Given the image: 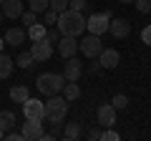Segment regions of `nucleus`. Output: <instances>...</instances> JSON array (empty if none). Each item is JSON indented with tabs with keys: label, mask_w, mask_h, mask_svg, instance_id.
I'll return each mask as SVG.
<instances>
[{
	"label": "nucleus",
	"mask_w": 151,
	"mask_h": 141,
	"mask_svg": "<svg viewBox=\"0 0 151 141\" xmlns=\"http://www.w3.org/2000/svg\"><path fill=\"white\" fill-rule=\"evenodd\" d=\"M58 30H60V35H81L83 30H86V18H83V13H78V10H63V13H58Z\"/></svg>",
	"instance_id": "1"
},
{
	"label": "nucleus",
	"mask_w": 151,
	"mask_h": 141,
	"mask_svg": "<svg viewBox=\"0 0 151 141\" xmlns=\"http://www.w3.org/2000/svg\"><path fill=\"white\" fill-rule=\"evenodd\" d=\"M8 141H25V136H23V131H20V134L13 131V134H8Z\"/></svg>",
	"instance_id": "35"
},
{
	"label": "nucleus",
	"mask_w": 151,
	"mask_h": 141,
	"mask_svg": "<svg viewBox=\"0 0 151 141\" xmlns=\"http://www.w3.org/2000/svg\"><path fill=\"white\" fill-rule=\"evenodd\" d=\"M20 20L25 23V25H33V23H38V13H33V10H23V15H20Z\"/></svg>",
	"instance_id": "28"
},
{
	"label": "nucleus",
	"mask_w": 151,
	"mask_h": 141,
	"mask_svg": "<svg viewBox=\"0 0 151 141\" xmlns=\"http://www.w3.org/2000/svg\"><path fill=\"white\" fill-rule=\"evenodd\" d=\"M108 33H111L113 38H129V33H131V23L126 20V18H111Z\"/></svg>",
	"instance_id": "10"
},
{
	"label": "nucleus",
	"mask_w": 151,
	"mask_h": 141,
	"mask_svg": "<svg viewBox=\"0 0 151 141\" xmlns=\"http://www.w3.org/2000/svg\"><path fill=\"white\" fill-rule=\"evenodd\" d=\"M25 38H28V30H23V28H10V30H5V35H3V40H5L8 45H13V48L23 45Z\"/></svg>",
	"instance_id": "14"
},
{
	"label": "nucleus",
	"mask_w": 151,
	"mask_h": 141,
	"mask_svg": "<svg viewBox=\"0 0 151 141\" xmlns=\"http://www.w3.org/2000/svg\"><path fill=\"white\" fill-rule=\"evenodd\" d=\"M78 50H81L86 58H98V53L103 50L101 35H93V33H88L83 40H78Z\"/></svg>",
	"instance_id": "5"
},
{
	"label": "nucleus",
	"mask_w": 151,
	"mask_h": 141,
	"mask_svg": "<svg viewBox=\"0 0 151 141\" xmlns=\"http://www.w3.org/2000/svg\"><path fill=\"white\" fill-rule=\"evenodd\" d=\"M45 103V121L48 124H63L65 114H68V101H65V96H60V93H55V96H48V101Z\"/></svg>",
	"instance_id": "2"
},
{
	"label": "nucleus",
	"mask_w": 151,
	"mask_h": 141,
	"mask_svg": "<svg viewBox=\"0 0 151 141\" xmlns=\"http://www.w3.org/2000/svg\"><path fill=\"white\" fill-rule=\"evenodd\" d=\"M108 25H111V13H93L91 18H86V30L93 33V35H103L108 33Z\"/></svg>",
	"instance_id": "4"
},
{
	"label": "nucleus",
	"mask_w": 151,
	"mask_h": 141,
	"mask_svg": "<svg viewBox=\"0 0 151 141\" xmlns=\"http://www.w3.org/2000/svg\"><path fill=\"white\" fill-rule=\"evenodd\" d=\"M38 91L43 96H55V93H63L65 88V76L63 73H40L35 81Z\"/></svg>",
	"instance_id": "3"
},
{
	"label": "nucleus",
	"mask_w": 151,
	"mask_h": 141,
	"mask_svg": "<svg viewBox=\"0 0 151 141\" xmlns=\"http://www.w3.org/2000/svg\"><path fill=\"white\" fill-rule=\"evenodd\" d=\"M13 63H15V60H13L10 55L0 53V78H10V73H13Z\"/></svg>",
	"instance_id": "19"
},
{
	"label": "nucleus",
	"mask_w": 151,
	"mask_h": 141,
	"mask_svg": "<svg viewBox=\"0 0 151 141\" xmlns=\"http://www.w3.org/2000/svg\"><path fill=\"white\" fill-rule=\"evenodd\" d=\"M141 40H144L146 45H151V25H146L144 30H141Z\"/></svg>",
	"instance_id": "32"
},
{
	"label": "nucleus",
	"mask_w": 151,
	"mask_h": 141,
	"mask_svg": "<svg viewBox=\"0 0 151 141\" xmlns=\"http://www.w3.org/2000/svg\"><path fill=\"white\" fill-rule=\"evenodd\" d=\"M48 3H50V10H55V13H63L70 8V0H48Z\"/></svg>",
	"instance_id": "24"
},
{
	"label": "nucleus",
	"mask_w": 151,
	"mask_h": 141,
	"mask_svg": "<svg viewBox=\"0 0 151 141\" xmlns=\"http://www.w3.org/2000/svg\"><path fill=\"white\" fill-rule=\"evenodd\" d=\"M3 45H5V40H3V38H0V53H3Z\"/></svg>",
	"instance_id": "36"
},
{
	"label": "nucleus",
	"mask_w": 151,
	"mask_h": 141,
	"mask_svg": "<svg viewBox=\"0 0 151 141\" xmlns=\"http://www.w3.org/2000/svg\"><path fill=\"white\" fill-rule=\"evenodd\" d=\"M101 70H103V65L98 63V58H96V63H91V65H88V73H93V76H96V73H101Z\"/></svg>",
	"instance_id": "33"
},
{
	"label": "nucleus",
	"mask_w": 151,
	"mask_h": 141,
	"mask_svg": "<svg viewBox=\"0 0 151 141\" xmlns=\"http://www.w3.org/2000/svg\"><path fill=\"white\" fill-rule=\"evenodd\" d=\"M136 10H139L141 15H149L151 13V0H136Z\"/></svg>",
	"instance_id": "27"
},
{
	"label": "nucleus",
	"mask_w": 151,
	"mask_h": 141,
	"mask_svg": "<svg viewBox=\"0 0 151 141\" xmlns=\"http://www.w3.org/2000/svg\"><path fill=\"white\" fill-rule=\"evenodd\" d=\"M15 63L20 65V68H30V65L35 63V58H33V53L28 50V53H20V55H18V58H15Z\"/></svg>",
	"instance_id": "23"
},
{
	"label": "nucleus",
	"mask_w": 151,
	"mask_h": 141,
	"mask_svg": "<svg viewBox=\"0 0 151 141\" xmlns=\"http://www.w3.org/2000/svg\"><path fill=\"white\" fill-rule=\"evenodd\" d=\"M86 5H88L86 0H70V10H78V13H81Z\"/></svg>",
	"instance_id": "31"
},
{
	"label": "nucleus",
	"mask_w": 151,
	"mask_h": 141,
	"mask_svg": "<svg viewBox=\"0 0 151 141\" xmlns=\"http://www.w3.org/2000/svg\"><path fill=\"white\" fill-rule=\"evenodd\" d=\"M78 136H81V124H78V121H70V124L63 126V139L73 141V139H78Z\"/></svg>",
	"instance_id": "21"
},
{
	"label": "nucleus",
	"mask_w": 151,
	"mask_h": 141,
	"mask_svg": "<svg viewBox=\"0 0 151 141\" xmlns=\"http://www.w3.org/2000/svg\"><path fill=\"white\" fill-rule=\"evenodd\" d=\"M101 134H103L101 129H91V131H88V139H93V141H101Z\"/></svg>",
	"instance_id": "34"
},
{
	"label": "nucleus",
	"mask_w": 151,
	"mask_h": 141,
	"mask_svg": "<svg viewBox=\"0 0 151 141\" xmlns=\"http://www.w3.org/2000/svg\"><path fill=\"white\" fill-rule=\"evenodd\" d=\"M23 114H25V119H45V103L38 101V98H28L25 103H23Z\"/></svg>",
	"instance_id": "7"
},
{
	"label": "nucleus",
	"mask_w": 151,
	"mask_h": 141,
	"mask_svg": "<svg viewBox=\"0 0 151 141\" xmlns=\"http://www.w3.org/2000/svg\"><path fill=\"white\" fill-rule=\"evenodd\" d=\"M23 136H25V141H40V136H43V121L40 119H25Z\"/></svg>",
	"instance_id": "6"
},
{
	"label": "nucleus",
	"mask_w": 151,
	"mask_h": 141,
	"mask_svg": "<svg viewBox=\"0 0 151 141\" xmlns=\"http://www.w3.org/2000/svg\"><path fill=\"white\" fill-rule=\"evenodd\" d=\"M3 18H5V15H3V8H0V23H3Z\"/></svg>",
	"instance_id": "37"
},
{
	"label": "nucleus",
	"mask_w": 151,
	"mask_h": 141,
	"mask_svg": "<svg viewBox=\"0 0 151 141\" xmlns=\"http://www.w3.org/2000/svg\"><path fill=\"white\" fill-rule=\"evenodd\" d=\"M3 3H5V0H0V5H3Z\"/></svg>",
	"instance_id": "39"
},
{
	"label": "nucleus",
	"mask_w": 151,
	"mask_h": 141,
	"mask_svg": "<svg viewBox=\"0 0 151 141\" xmlns=\"http://www.w3.org/2000/svg\"><path fill=\"white\" fill-rule=\"evenodd\" d=\"M126 106H129V98H126L124 93H116V96H113V109L121 111V109H126Z\"/></svg>",
	"instance_id": "25"
},
{
	"label": "nucleus",
	"mask_w": 151,
	"mask_h": 141,
	"mask_svg": "<svg viewBox=\"0 0 151 141\" xmlns=\"http://www.w3.org/2000/svg\"><path fill=\"white\" fill-rule=\"evenodd\" d=\"M63 96L65 101H76V98L81 96V86H78V81H65V88H63Z\"/></svg>",
	"instance_id": "18"
},
{
	"label": "nucleus",
	"mask_w": 151,
	"mask_h": 141,
	"mask_svg": "<svg viewBox=\"0 0 151 141\" xmlns=\"http://www.w3.org/2000/svg\"><path fill=\"white\" fill-rule=\"evenodd\" d=\"M96 119L101 126H116V109H113V103H101L96 111Z\"/></svg>",
	"instance_id": "8"
},
{
	"label": "nucleus",
	"mask_w": 151,
	"mask_h": 141,
	"mask_svg": "<svg viewBox=\"0 0 151 141\" xmlns=\"http://www.w3.org/2000/svg\"><path fill=\"white\" fill-rule=\"evenodd\" d=\"M101 141H119V134L108 126V131H103V134H101Z\"/></svg>",
	"instance_id": "30"
},
{
	"label": "nucleus",
	"mask_w": 151,
	"mask_h": 141,
	"mask_svg": "<svg viewBox=\"0 0 151 141\" xmlns=\"http://www.w3.org/2000/svg\"><path fill=\"white\" fill-rule=\"evenodd\" d=\"M30 53H33V58L35 60H48L50 55H53V43H48V40H33V45H30Z\"/></svg>",
	"instance_id": "9"
},
{
	"label": "nucleus",
	"mask_w": 151,
	"mask_h": 141,
	"mask_svg": "<svg viewBox=\"0 0 151 141\" xmlns=\"http://www.w3.org/2000/svg\"><path fill=\"white\" fill-rule=\"evenodd\" d=\"M43 23H45V25H55V23H58V13H55V10H50V8H48V10H45L43 13Z\"/></svg>",
	"instance_id": "26"
},
{
	"label": "nucleus",
	"mask_w": 151,
	"mask_h": 141,
	"mask_svg": "<svg viewBox=\"0 0 151 141\" xmlns=\"http://www.w3.org/2000/svg\"><path fill=\"white\" fill-rule=\"evenodd\" d=\"M63 76H65V81H78V78L83 76V63L78 58H65V68H63Z\"/></svg>",
	"instance_id": "11"
},
{
	"label": "nucleus",
	"mask_w": 151,
	"mask_h": 141,
	"mask_svg": "<svg viewBox=\"0 0 151 141\" xmlns=\"http://www.w3.org/2000/svg\"><path fill=\"white\" fill-rule=\"evenodd\" d=\"M45 33H48V25L45 23H33V25H28V38L30 40H43Z\"/></svg>",
	"instance_id": "16"
},
{
	"label": "nucleus",
	"mask_w": 151,
	"mask_h": 141,
	"mask_svg": "<svg viewBox=\"0 0 151 141\" xmlns=\"http://www.w3.org/2000/svg\"><path fill=\"white\" fill-rule=\"evenodd\" d=\"M119 3H136V0H119Z\"/></svg>",
	"instance_id": "38"
},
{
	"label": "nucleus",
	"mask_w": 151,
	"mask_h": 141,
	"mask_svg": "<svg viewBox=\"0 0 151 141\" xmlns=\"http://www.w3.org/2000/svg\"><path fill=\"white\" fill-rule=\"evenodd\" d=\"M119 60H121V55H119V50H113V48H103L101 53H98V63H101L103 68H116Z\"/></svg>",
	"instance_id": "13"
},
{
	"label": "nucleus",
	"mask_w": 151,
	"mask_h": 141,
	"mask_svg": "<svg viewBox=\"0 0 151 141\" xmlns=\"http://www.w3.org/2000/svg\"><path fill=\"white\" fill-rule=\"evenodd\" d=\"M28 98H30V91L25 86H13L10 88V101L13 103H25Z\"/></svg>",
	"instance_id": "17"
},
{
	"label": "nucleus",
	"mask_w": 151,
	"mask_h": 141,
	"mask_svg": "<svg viewBox=\"0 0 151 141\" xmlns=\"http://www.w3.org/2000/svg\"><path fill=\"white\" fill-rule=\"evenodd\" d=\"M0 8H3V15H5V18H13V20L23 15V3H20V0H5Z\"/></svg>",
	"instance_id": "15"
},
{
	"label": "nucleus",
	"mask_w": 151,
	"mask_h": 141,
	"mask_svg": "<svg viewBox=\"0 0 151 141\" xmlns=\"http://www.w3.org/2000/svg\"><path fill=\"white\" fill-rule=\"evenodd\" d=\"M76 50H78V40H76V35H60V40H58V53L63 55V58H73Z\"/></svg>",
	"instance_id": "12"
},
{
	"label": "nucleus",
	"mask_w": 151,
	"mask_h": 141,
	"mask_svg": "<svg viewBox=\"0 0 151 141\" xmlns=\"http://www.w3.org/2000/svg\"><path fill=\"white\" fill-rule=\"evenodd\" d=\"M15 114L13 111H0V131H10L13 126H15Z\"/></svg>",
	"instance_id": "20"
},
{
	"label": "nucleus",
	"mask_w": 151,
	"mask_h": 141,
	"mask_svg": "<svg viewBox=\"0 0 151 141\" xmlns=\"http://www.w3.org/2000/svg\"><path fill=\"white\" fill-rule=\"evenodd\" d=\"M45 40H48V43H58V40H60V30L48 28V33H45Z\"/></svg>",
	"instance_id": "29"
},
{
	"label": "nucleus",
	"mask_w": 151,
	"mask_h": 141,
	"mask_svg": "<svg viewBox=\"0 0 151 141\" xmlns=\"http://www.w3.org/2000/svg\"><path fill=\"white\" fill-rule=\"evenodd\" d=\"M28 5H30L33 13H38V15H40V13H45V10L50 8V3H48V0H28Z\"/></svg>",
	"instance_id": "22"
}]
</instances>
